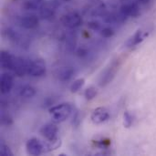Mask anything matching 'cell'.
<instances>
[{
  "label": "cell",
  "instance_id": "2e32d148",
  "mask_svg": "<svg viewBox=\"0 0 156 156\" xmlns=\"http://www.w3.org/2000/svg\"><path fill=\"white\" fill-rule=\"evenodd\" d=\"M77 46V35L74 31H69L66 37V48L69 51L72 52L75 50Z\"/></svg>",
  "mask_w": 156,
  "mask_h": 156
},
{
  "label": "cell",
  "instance_id": "8992f818",
  "mask_svg": "<svg viewBox=\"0 0 156 156\" xmlns=\"http://www.w3.org/2000/svg\"><path fill=\"white\" fill-rule=\"evenodd\" d=\"M61 22L64 27L69 29H74L79 27L82 23V18L80 15L77 12H69L63 16Z\"/></svg>",
  "mask_w": 156,
  "mask_h": 156
},
{
  "label": "cell",
  "instance_id": "ac0fdd59",
  "mask_svg": "<svg viewBox=\"0 0 156 156\" xmlns=\"http://www.w3.org/2000/svg\"><path fill=\"white\" fill-rule=\"evenodd\" d=\"M36 89L30 85H24L19 89V95L24 99H31L36 95Z\"/></svg>",
  "mask_w": 156,
  "mask_h": 156
},
{
  "label": "cell",
  "instance_id": "e0dca14e",
  "mask_svg": "<svg viewBox=\"0 0 156 156\" xmlns=\"http://www.w3.org/2000/svg\"><path fill=\"white\" fill-rule=\"evenodd\" d=\"M4 36L11 42H14V43H20L22 42V37L21 36L16 32L15 31L14 29L10 28V27H7L4 30Z\"/></svg>",
  "mask_w": 156,
  "mask_h": 156
},
{
  "label": "cell",
  "instance_id": "52a82bcc",
  "mask_svg": "<svg viewBox=\"0 0 156 156\" xmlns=\"http://www.w3.org/2000/svg\"><path fill=\"white\" fill-rule=\"evenodd\" d=\"M41 135L47 139L48 142H54L58 140V128L55 124V122H48L42 126L40 129Z\"/></svg>",
  "mask_w": 156,
  "mask_h": 156
},
{
  "label": "cell",
  "instance_id": "4316f807",
  "mask_svg": "<svg viewBox=\"0 0 156 156\" xmlns=\"http://www.w3.org/2000/svg\"><path fill=\"white\" fill-rule=\"evenodd\" d=\"M137 3L139 4H142V5H145V4H148L151 0H136Z\"/></svg>",
  "mask_w": 156,
  "mask_h": 156
},
{
  "label": "cell",
  "instance_id": "5bb4252c",
  "mask_svg": "<svg viewBox=\"0 0 156 156\" xmlns=\"http://www.w3.org/2000/svg\"><path fill=\"white\" fill-rule=\"evenodd\" d=\"M75 75V69L71 66L60 67L57 70V77L60 81L66 82L70 80Z\"/></svg>",
  "mask_w": 156,
  "mask_h": 156
},
{
  "label": "cell",
  "instance_id": "7402d4cb",
  "mask_svg": "<svg viewBox=\"0 0 156 156\" xmlns=\"http://www.w3.org/2000/svg\"><path fill=\"white\" fill-rule=\"evenodd\" d=\"M98 94V90L94 86H90L89 88H87L84 91V96L86 98V100L88 101H91L93 100Z\"/></svg>",
  "mask_w": 156,
  "mask_h": 156
},
{
  "label": "cell",
  "instance_id": "484cf974",
  "mask_svg": "<svg viewBox=\"0 0 156 156\" xmlns=\"http://www.w3.org/2000/svg\"><path fill=\"white\" fill-rule=\"evenodd\" d=\"M88 27L94 31H100L102 27L101 25L100 24V22H98V21H90L88 23Z\"/></svg>",
  "mask_w": 156,
  "mask_h": 156
},
{
  "label": "cell",
  "instance_id": "5b68a950",
  "mask_svg": "<svg viewBox=\"0 0 156 156\" xmlns=\"http://www.w3.org/2000/svg\"><path fill=\"white\" fill-rule=\"evenodd\" d=\"M26 150L29 155L37 156L45 154V144L37 138H30L26 143Z\"/></svg>",
  "mask_w": 156,
  "mask_h": 156
},
{
  "label": "cell",
  "instance_id": "9c48e42d",
  "mask_svg": "<svg viewBox=\"0 0 156 156\" xmlns=\"http://www.w3.org/2000/svg\"><path fill=\"white\" fill-rule=\"evenodd\" d=\"M111 117L110 112L105 107H98L93 110L90 115L91 122L94 124H101L107 122Z\"/></svg>",
  "mask_w": 156,
  "mask_h": 156
},
{
  "label": "cell",
  "instance_id": "7c38bea8",
  "mask_svg": "<svg viewBox=\"0 0 156 156\" xmlns=\"http://www.w3.org/2000/svg\"><path fill=\"white\" fill-rule=\"evenodd\" d=\"M27 67H28V60L21 58L16 57L12 71L18 77H23L25 74H27Z\"/></svg>",
  "mask_w": 156,
  "mask_h": 156
},
{
  "label": "cell",
  "instance_id": "cb8c5ba5",
  "mask_svg": "<svg viewBox=\"0 0 156 156\" xmlns=\"http://www.w3.org/2000/svg\"><path fill=\"white\" fill-rule=\"evenodd\" d=\"M0 154L2 156H12L13 153L11 151V149L9 148L8 145H6L5 143H1L0 144Z\"/></svg>",
  "mask_w": 156,
  "mask_h": 156
},
{
  "label": "cell",
  "instance_id": "30bf717a",
  "mask_svg": "<svg viewBox=\"0 0 156 156\" xmlns=\"http://www.w3.org/2000/svg\"><path fill=\"white\" fill-rule=\"evenodd\" d=\"M122 16H123L125 18L128 17H136L140 14V7L137 3L135 2H129L123 4L120 7V11Z\"/></svg>",
  "mask_w": 156,
  "mask_h": 156
},
{
  "label": "cell",
  "instance_id": "44dd1931",
  "mask_svg": "<svg viewBox=\"0 0 156 156\" xmlns=\"http://www.w3.org/2000/svg\"><path fill=\"white\" fill-rule=\"evenodd\" d=\"M133 121H134L133 115L129 111H126L123 113V125H124V127L125 128L132 127L133 124Z\"/></svg>",
  "mask_w": 156,
  "mask_h": 156
},
{
  "label": "cell",
  "instance_id": "d4e9b609",
  "mask_svg": "<svg viewBox=\"0 0 156 156\" xmlns=\"http://www.w3.org/2000/svg\"><path fill=\"white\" fill-rule=\"evenodd\" d=\"M1 122H2V124H4L5 126H9L13 123V119L9 114L3 113L1 115Z\"/></svg>",
  "mask_w": 156,
  "mask_h": 156
},
{
  "label": "cell",
  "instance_id": "277c9868",
  "mask_svg": "<svg viewBox=\"0 0 156 156\" xmlns=\"http://www.w3.org/2000/svg\"><path fill=\"white\" fill-rule=\"evenodd\" d=\"M60 5V4L57 0H50L43 2L39 10V16L42 19H50L54 16L57 8Z\"/></svg>",
  "mask_w": 156,
  "mask_h": 156
},
{
  "label": "cell",
  "instance_id": "9a60e30c",
  "mask_svg": "<svg viewBox=\"0 0 156 156\" xmlns=\"http://www.w3.org/2000/svg\"><path fill=\"white\" fill-rule=\"evenodd\" d=\"M15 56H13L10 52L5 51V50H2L1 54H0V64H1V68L4 69H8V70H12L13 69V65H14V61H15Z\"/></svg>",
  "mask_w": 156,
  "mask_h": 156
},
{
  "label": "cell",
  "instance_id": "603a6c76",
  "mask_svg": "<svg viewBox=\"0 0 156 156\" xmlns=\"http://www.w3.org/2000/svg\"><path fill=\"white\" fill-rule=\"evenodd\" d=\"M100 34L101 37H103L105 38H110V37H113L114 30H113V28H112L110 27H101V29L100 30Z\"/></svg>",
  "mask_w": 156,
  "mask_h": 156
},
{
  "label": "cell",
  "instance_id": "7a4b0ae2",
  "mask_svg": "<svg viewBox=\"0 0 156 156\" xmlns=\"http://www.w3.org/2000/svg\"><path fill=\"white\" fill-rule=\"evenodd\" d=\"M120 67V60L118 58L113 59L102 71L101 78L99 80V85L101 87H105L110 84L115 78Z\"/></svg>",
  "mask_w": 156,
  "mask_h": 156
},
{
  "label": "cell",
  "instance_id": "83f0119b",
  "mask_svg": "<svg viewBox=\"0 0 156 156\" xmlns=\"http://www.w3.org/2000/svg\"><path fill=\"white\" fill-rule=\"evenodd\" d=\"M59 4H62V3H67V2H69L70 0H57Z\"/></svg>",
  "mask_w": 156,
  "mask_h": 156
},
{
  "label": "cell",
  "instance_id": "d6986e66",
  "mask_svg": "<svg viewBox=\"0 0 156 156\" xmlns=\"http://www.w3.org/2000/svg\"><path fill=\"white\" fill-rule=\"evenodd\" d=\"M42 3L37 0H25L22 3V8L27 11H34L40 8Z\"/></svg>",
  "mask_w": 156,
  "mask_h": 156
},
{
  "label": "cell",
  "instance_id": "3957f363",
  "mask_svg": "<svg viewBox=\"0 0 156 156\" xmlns=\"http://www.w3.org/2000/svg\"><path fill=\"white\" fill-rule=\"evenodd\" d=\"M47 65L44 59L37 58L35 59L28 60L27 74L33 78H40L46 75Z\"/></svg>",
  "mask_w": 156,
  "mask_h": 156
},
{
  "label": "cell",
  "instance_id": "ffe728a7",
  "mask_svg": "<svg viewBox=\"0 0 156 156\" xmlns=\"http://www.w3.org/2000/svg\"><path fill=\"white\" fill-rule=\"evenodd\" d=\"M84 84H85V79L80 78V79L75 80L71 83V85H70V91H71L72 93L78 92V91L84 86Z\"/></svg>",
  "mask_w": 156,
  "mask_h": 156
},
{
  "label": "cell",
  "instance_id": "8fae6325",
  "mask_svg": "<svg viewBox=\"0 0 156 156\" xmlns=\"http://www.w3.org/2000/svg\"><path fill=\"white\" fill-rule=\"evenodd\" d=\"M148 32L146 31H144L142 29H139L137 30L132 37H130L127 41L125 42L124 46L125 48H134L136 46H138L139 44H141L147 37H148Z\"/></svg>",
  "mask_w": 156,
  "mask_h": 156
},
{
  "label": "cell",
  "instance_id": "6da1fadb",
  "mask_svg": "<svg viewBox=\"0 0 156 156\" xmlns=\"http://www.w3.org/2000/svg\"><path fill=\"white\" fill-rule=\"evenodd\" d=\"M74 108L70 103L63 102L52 106L49 109V114L55 123H60L65 122L72 114Z\"/></svg>",
  "mask_w": 156,
  "mask_h": 156
},
{
  "label": "cell",
  "instance_id": "4fadbf2b",
  "mask_svg": "<svg viewBox=\"0 0 156 156\" xmlns=\"http://www.w3.org/2000/svg\"><path fill=\"white\" fill-rule=\"evenodd\" d=\"M14 86V78L9 73H3L0 79V88L3 94H6L11 91Z\"/></svg>",
  "mask_w": 156,
  "mask_h": 156
},
{
  "label": "cell",
  "instance_id": "ba28073f",
  "mask_svg": "<svg viewBox=\"0 0 156 156\" xmlns=\"http://www.w3.org/2000/svg\"><path fill=\"white\" fill-rule=\"evenodd\" d=\"M39 24V17L33 13H27L20 16L19 25L26 29H34Z\"/></svg>",
  "mask_w": 156,
  "mask_h": 156
}]
</instances>
